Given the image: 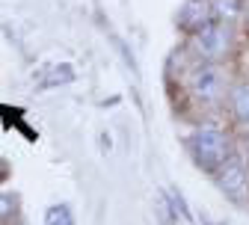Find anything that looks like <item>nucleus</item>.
<instances>
[{"instance_id":"f257e3e1","label":"nucleus","mask_w":249,"mask_h":225,"mask_svg":"<svg viewBox=\"0 0 249 225\" xmlns=\"http://www.w3.org/2000/svg\"><path fill=\"white\" fill-rule=\"evenodd\" d=\"M190 148H193V157L202 169H220L223 160H226V151H229L223 131H216V127H202V131H196L193 139H190Z\"/></svg>"},{"instance_id":"f03ea898","label":"nucleus","mask_w":249,"mask_h":225,"mask_svg":"<svg viewBox=\"0 0 249 225\" xmlns=\"http://www.w3.org/2000/svg\"><path fill=\"white\" fill-rule=\"evenodd\" d=\"M220 187L226 190V196H231V202L243 205L246 202V172L237 157H226L220 166Z\"/></svg>"},{"instance_id":"7ed1b4c3","label":"nucleus","mask_w":249,"mask_h":225,"mask_svg":"<svg viewBox=\"0 0 249 225\" xmlns=\"http://www.w3.org/2000/svg\"><path fill=\"white\" fill-rule=\"evenodd\" d=\"M199 45L208 56H220L229 45V33L223 27H202L199 30Z\"/></svg>"},{"instance_id":"20e7f679","label":"nucleus","mask_w":249,"mask_h":225,"mask_svg":"<svg viewBox=\"0 0 249 225\" xmlns=\"http://www.w3.org/2000/svg\"><path fill=\"white\" fill-rule=\"evenodd\" d=\"M193 89L196 95H202V98H216V92H220V71L216 69H199L193 74Z\"/></svg>"},{"instance_id":"39448f33","label":"nucleus","mask_w":249,"mask_h":225,"mask_svg":"<svg viewBox=\"0 0 249 225\" xmlns=\"http://www.w3.org/2000/svg\"><path fill=\"white\" fill-rule=\"evenodd\" d=\"M205 18H208V6H205V0H202V3H199V0H190V3H187V9L181 12V24L196 27V30H202V27H205Z\"/></svg>"},{"instance_id":"423d86ee","label":"nucleus","mask_w":249,"mask_h":225,"mask_svg":"<svg viewBox=\"0 0 249 225\" xmlns=\"http://www.w3.org/2000/svg\"><path fill=\"white\" fill-rule=\"evenodd\" d=\"M45 225H74V216L66 205H53L45 213Z\"/></svg>"},{"instance_id":"0eeeda50","label":"nucleus","mask_w":249,"mask_h":225,"mask_svg":"<svg viewBox=\"0 0 249 225\" xmlns=\"http://www.w3.org/2000/svg\"><path fill=\"white\" fill-rule=\"evenodd\" d=\"M231 101H234V113L240 121H249V86H237L234 95H231Z\"/></svg>"},{"instance_id":"6e6552de","label":"nucleus","mask_w":249,"mask_h":225,"mask_svg":"<svg viewBox=\"0 0 249 225\" xmlns=\"http://www.w3.org/2000/svg\"><path fill=\"white\" fill-rule=\"evenodd\" d=\"M154 208H158L160 225H172V222H175V208H172V202H169V199L163 196V192H160L158 199H154Z\"/></svg>"},{"instance_id":"1a4fd4ad","label":"nucleus","mask_w":249,"mask_h":225,"mask_svg":"<svg viewBox=\"0 0 249 225\" xmlns=\"http://www.w3.org/2000/svg\"><path fill=\"white\" fill-rule=\"evenodd\" d=\"M213 12L220 15V18H231V15L237 12V3H234V0H216V6H213Z\"/></svg>"},{"instance_id":"9d476101","label":"nucleus","mask_w":249,"mask_h":225,"mask_svg":"<svg viewBox=\"0 0 249 225\" xmlns=\"http://www.w3.org/2000/svg\"><path fill=\"white\" fill-rule=\"evenodd\" d=\"M12 210H15V196H6V192H0V219H6Z\"/></svg>"}]
</instances>
